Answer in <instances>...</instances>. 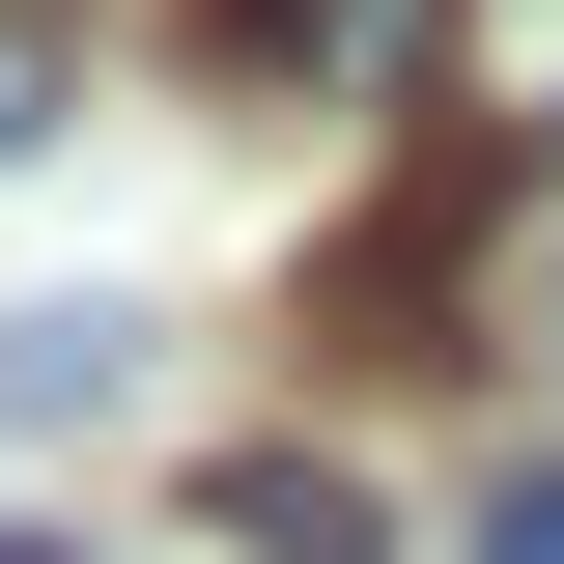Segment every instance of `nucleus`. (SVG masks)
<instances>
[{
    "instance_id": "1",
    "label": "nucleus",
    "mask_w": 564,
    "mask_h": 564,
    "mask_svg": "<svg viewBox=\"0 0 564 564\" xmlns=\"http://www.w3.org/2000/svg\"><path fill=\"white\" fill-rule=\"evenodd\" d=\"M198 113H339V85H423V0H170Z\"/></svg>"
},
{
    "instance_id": "2",
    "label": "nucleus",
    "mask_w": 564,
    "mask_h": 564,
    "mask_svg": "<svg viewBox=\"0 0 564 564\" xmlns=\"http://www.w3.org/2000/svg\"><path fill=\"white\" fill-rule=\"evenodd\" d=\"M423 113L452 170H564V0H423Z\"/></svg>"
},
{
    "instance_id": "3",
    "label": "nucleus",
    "mask_w": 564,
    "mask_h": 564,
    "mask_svg": "<svg viewBox=\"0 0 564 564\" xmlns=\"http://www.w3.org/2000/svg\"><path fill=\"white\" fill-rule=\"evenodd\" d=\"M198 508H226V536H254V564H395V508H367L339 452H226Z\"/></svg>"
},
{
    "instance_id": "4",
    "label": "nucleus",
    "mask_w": 564,
    "mask_h": 564,
    "mask_svg": "<svg viewBox=\"0 0 564 564\" xmlns=\"http://www.w3.org/2000/svg\"><path fill=\"white\" fill-rule=\"evenodd\" d=\"M113 395H141V311H85V282L0 311V423H113Z\"/></svg>"
},
{
    "instance_id": "5",
    "label": "nucleus",
    "mask_w": 564,
    "mask_h": 564,
    "mask_svg": "<svg viewBox=\"0 0 564 564\" xmlns=\"http://www.w3.org/2000/svg\"><path fill=\"white\" fill-rule=\"evenodd\" d=\"M57 141V0H0V170Z\"/></svg>"
},
{
    "instance_id": "6",
    "label": "nucleus",
    "mask_w": 564,
    "mask_h": 564,
    "mask_svg": "<svg viewBox=\"0 0 564 564\" xmlns=\"http://www.w3.org/2000/svg\"><path fill=\"white\" fill-rule=\"evenodd\" d=\"M480 564H564V480H508V508H480Z\"/></svg>"
},
{
    "instance_id": "7",
    "label": "nucleus",
    "mask_w": 564,
    "mask_h": 564,
    "mask_svg": "<svg viewBox=\"0 0 564 564\" xmlns=\"http://www.w3.org/2000/svg\"><path fill=\"white\" fill-rule=\"evenodd\" d=\"M0 564H85V536H0Z\"/></svg>"
},
{
    "instance_id": "8",
    "label": "nucleus",
    "mask_w": 564,
    "mask_h": 564,
    "mask_svg": "<svg viewBox=\"0 0 564 564\" xmlns=\"http://www.w3.org/2000/svg\"><path fill=\"white\" fill-rule=\"evenodd\" d=\"M57 29H85V0H57Z\"/></svg>"
}]
</instances>
